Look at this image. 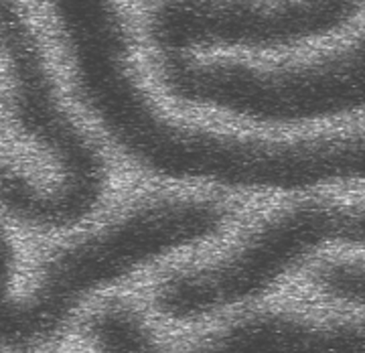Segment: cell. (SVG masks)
Listing matches in <instances>:
<instances>
[{
  "label": "cell",
  "mask_w": 365,
  "mask_h": 353,
  "mask_svg": "<svg viewBox=\"0 0 365 353\" xmlns=\"http://www.w3.org/2000/svg\"><path fill=\"white\" fill-rule=\"evenodd\" d=\"M0 55L11 79V112L19 131L55 165L51 185L0 163V210L35 230H69L100 208L108 167L100 148L69 116L57 92L39 35L23 0H0Z\"/></svg>",
  "instance_id": "1"
},
{
  "label": "cell",
  "mask_w": 365,
  "mask_h": 353,
  "mask_svg": "<svg viewBox=\"0 0 365 353\" xmlns=\"http://www.w3.org/2000/svg\"><path fill=\"white\" fill-rule=\"evenodd\" d=\"M331 246L365 250V203L313 199L278 211L220 258L158 278L150 307L170 323L205 321L266 297Z\"/></svg>",
  "instance_id": "2"
},
{
  "label": "cell",
  "mask_w": 365,
  "mask_h": 353,
  "mask_svg": "<svg viewBox=\"0 0 365 353\" xmlns=\"http://www.w3.org/2000/svg\"><path fill=\"white\" fill-rule=\"evenodd\" d=\"M365 0H158L146 37L160 55L287 49L349 25Z\"/></svg>",
  "instance_id": "3"
},
{
  "label": "cell",
  "mask_w": 365,
  "mask_h": 353,
  "mask_svg": "<svg viewBox=\"0 0 365 353\" xmlns=\"http://www.w3.org/2000/svg\"><path fill=\"white\" fill-rule=\"evenodd\" d=\"M83 331L96 353H165L155 327L134 302H106Z\"/></svg>",
  "instance_id": "4"
},
{
  "label": "cell",
  "mask_w": 365,
  "mask_h": 353,
  "mask_svg": "<svg viewBox=\"0 0 365 353\" xmlns=\"http://www.w3.org/2000/svg\"><path fill=\"white\" fill-rule=\"evenodd\" d=\"M311 285L331 301L365 309V260H327L311 275Z\"/></svg>",
  "instance_id": "5"
}]
</instances>
